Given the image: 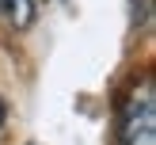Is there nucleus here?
I'll return each instance as SVG.
<instances>
[{"mask_svg": "<svg viewBox=\"0 0 156 145\" xmlns=\"http://www.w3.org/2000/svg\"><path fill=\"white\" fill-rule=\"evenodd\" d=\"M118 137L122 145H156V88L149 76L137 80L122 99Z\"/></svg>", "mask_w": 156, "mask_h": 145, "instance_id": "f257e3e1", "label": "nucleus"}, {"mask_svg": "<svg viewBox=\"0 0 156 145\" xmlns=\"http://www.w3.org/2000/svg\"><path fill=\"white\" fill-rule=\"evenodd\" d=\"M4 118H8V111H4V99H0V126H4Z\"/></svg>", "mask_w": 156, "mask_h": 145, "instance_id": "f03ea898", "label": "nucleus"}]
</instances>
